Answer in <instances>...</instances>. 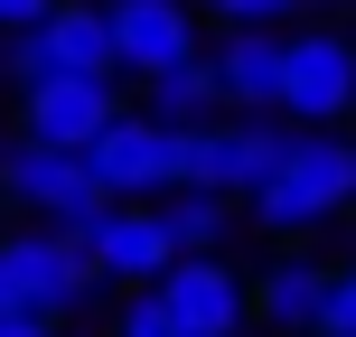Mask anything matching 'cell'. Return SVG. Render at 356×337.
<instances>
[{"mask_svg":"<svg viewBox=\"0 0 356 337\" xmlns=\"http://www.w3.org/2000/svg\"><path fill=\"white\" fill-rule=\"evenodd\" d=\"M347 197H356V141H338V131H291L282 160L263 169V188H253L244 206H253V225H272V234H309V225H328Z\"/></svg>","mask_w":356,"mask_h":337,"instance_id":"cell-1","label":"cell"},{"mask_svg":"<svg viewBox=\"0 0 356 337\" xmlns=\"http://www.w3.org/2000/svg\"><path fill=\"white\" fill-rule=\"evenodd\" d=\"M282 113H216V122L178 131V188H207V197H253L263 169L282 160Z\"/></svg>","mask_w":356,"mask_h":337,"instance_id":"cell-2","label":"cell"},{"mask_svg":"<svg viewBox=\"0 0 356 337\" xmlns=\"http://www.w3.org/2000/svg\"><path fill=\"white\" fill-rule=\"evenodd\" d=\"M94 290H104V272L85 263V253L66 244V234H0V319H66V309H85Z\"/></svg>","mask_w":356,"mask_h":337,"instance_id":"cell-3","label":"cell"},{"mask_svg":"<svg viewBox=\"0 0 356 337\" xmlns=\"http://www.w3.org/2000/svg\"><path fill=\"white\" fill-rule=\"evenodd\" d=\"M0 197H10V206H38L47 225H85V215L113 206L85 150H47V141H29V131L0 150Z\"/></svg>","mask_w":356,"mask_h":337,"instance_id":"cell-4","label":"cell"},{"mask_svg":"<svg viewBox=\"0 0 356 337\" xmlns=\"http://www.w3.org/2000/svg\"><path fill=\"white\" fill-rule=\"evenodd\" d=\"M150 300H160L188 337H244L253 328V281L225 263V253H178L160 281H150Z\"/></svg>","mask_w":356,"mask_h":337,"instance_id":"cell-5","label":"cell"},{"mask_svg":"<svg viewBox=\"0 0 356 337\" xmlns=\"http://www.w3.org/2000/svg\"><path fill=\"white\" fill-rule=\"evenodd\" d=\"M0 66L19 75V94L56 85V75H122V66H113V28H104V10H85V0H66V10L38 19L29 38H10V56H0Z\"/></svg>","mask_w":356,"mask_h":337,"instance_id":"cell-6","label":"cell"},{"mask_svg":"<svg viewBox=\"0 0 356 337\" xmlns=\"http://www.w3.org/2000/svg\"><path fill=\"white\" fill-rule=\"evenodd\" d=\"M282 113L309 131L356 113V38L347 28H291V66H282Z\"/></svg>","mask_w":356,"mask_h":337,"instance_id":"cell-7","label":"cell"},{"mask_svg":"<svg viewBox=\"0 0 356 337\" xmlns=\"http://www.w3.org/2000/svg\"><path fill=\"white\" fill-rule=\"evenodd\" d=\"M85 160H94V178H104L113 206H160V197L178 188V131L150 122V113H122Z\"/></svg>","mask_w":356,"mask_h":337,"instance_id":"cell-8","label":"cell"},{"mask_svg":"<svg viewBox=\"0 0 356 337\" xmlns=\"http://www.w3.org/2000/svg\"><path fill=\"white\" fill-rule=\"evenodd\" d=\"M75 253H85L104 281H160V272L178 263V244H169V225H160V206H104V215H85V225H56Z\"/></svg>","mask_w":356,"mask_h":337,"instance_id":"cell-9","label":"cell"},{"mask_svg":"<svg viewBox=\"0 0 356 337\" xmlns=\"http://www.w3.org/2000/svg\"><path fill=\"white\" fill-rule=\"evenodd\" d=\"M104 28H113V66L122 75H169L197 66V10L188 0H104Z\"/></svg>","mask_w":356,"mask_h":337,"instance_id":"cell-10","label":"cell"},{"mask_svg":"<svg viewBox=\"0 0 356 337\" xmlns=\"http://www.w3.org/2000/svg\"><path fill=\"white\" fill-rule=\"evenodd\" d=\"M113 122H122L113 75H56V85L19 94V131H29V141H47V150H94Z\"/></svg>","mask_w":356,"mask_h":337,"instance_id":"cell-11","label":"cell"},{"mask_svg":"<svg viewBox=\"0 0 356 337\" xmlns=\"http://www.w3.org/2000/svg\"><path fill=\"white\" fill-rule=\"evenodd\" d=\"M207 66H216V104H225V113H282L291 38H282V28H225Z\"/></svg>","mask_w":356,"mask_h":337,"instance_id":"cell-12","label":"cell"},{"mask_svg":"<svg viewBox=\"0 0 356 337\" xmlns=\"http://www.w3.org/2000/svg\"><path fill=\"white\" fill-rule=\"evenodd\" d=\"M328 281H338V272H319V263H272L263 281H253V319H272V328H291V337H319Z\"/></svg>","mask_w":356,"mask_h":337,"instance_id":"cell-13","label":"cell"},{"mask_svg":"<svg viewBox=\"0 0 356 337\" xmlns=\"http://www.w3.org/2000/svg\"><path fill=\"white\" fill-rule=\"evenodd\" d=\"M150 122H169V131H197V122H216V113H225V104H216V66H207V56H197V66H169V75H150Z\"/></svg>","mask_w":356,"mask_h":337,"instance_id":"cell-14","label":"cell"},{"mask_svg":"<svg viewBox=\"0 0 356 337\" xmlns=\"http://www.w3.org/2000/svg\"><path fill=\"white\" fill-rule=\"evenodd\" d=\"M160 225H169V244H178V253H225V234H234V197L169 188V197H160Z\"/></svg>","mask_w":356,"mask_h":337,"instance_id":"cell-15","label":"cell"},{"mask_svg":"<svg viewBox=\"0 0 356 337\" xmlns=\"http://www.w3.org/2000/svg\"><path fill=\"white\" fill-rule=\"evenodd\" d=\"M113 337H188V328H178V319H169V309H160V300H150V290H131V300H122V309H113Z\"/></svg>","mask_w":356,"mask_h":337,"instance_id":"cell-16","label":"cell"},{"mask_svg":"<svg viewBox=\"0 0 356 337\" xmlns=\"http://www.w3.org/2000/svg\"><path fill=\"white\" fill-rule=\"evenodd\" d=\"M207 10H216V28H282L300 0H207Z\"/></svg>","mask_w":356,"mask_h":337,"instance_id":"cell-17","label":"cell"},{"mask_svg":"<svg viewBox=\"0 0 356 337\" xmlns=\"http://www.w3.org/2000/svg\"><path fill=\"white\" fill-rule=\"evenodd\" d=\"M319 337H356V263L328 281V319H319Z\"/></svg>","mask_w":356,"mask_h":337,"instance_id":"cell-18","label":"cell"},{"mask_svg":"<svg viewBox=\"0 0 356 337\" xmlns=\"http://www.w3.org/2000/svg\"><path fill=\"white\" fill-rule=\"evenodd\" d=\"M66 0H0V38H29L38 19H56Z\"/></svg>","mask_w":356,"mask_h":337,"instance_id":"cell-19","label":"cell"},{"mask_svg":"<svg viewBox=\"0 0 356 337\" xmlns=\"http://www.w3.org/2000/svg\"><path fill=\"white\" fill-rule=\"evenodd\" d=\"M0 337H56V319H19V309H10V319H0Z\"/></svg>","mask_w":356,"mask_h":337,"instance_id":"cell-20","label":"cell"},{"mask_svg":"<svg viewBox=\"0 0 356 337\" xmlns=\"http://www.w3.org/2000/svg\"><path fill=\"white\" fill-rule=\"evenodd\" d=\"M300 10H338V0H300Z\"/></svg>","mask_w":356,"mask_h":337,"instance_id":"cell-21","label":"cell"},{"mask_svg":"<svg viewBox=\"0 0 356 337\" xmlns=\"http://www.w3.org/2000/svg\"><path fill=\"white\" fill-rule=\"evenodd\" d=\"M0 56H10V38H0Z\"/></svg>","mask_w":356,"mask_h":337,"instance_id":"cell-22","label":"cell"}]
</instances>
